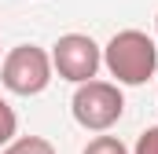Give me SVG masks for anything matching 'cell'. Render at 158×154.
I'll list each match as a JSON object with an SVG mask.
<instances>
[{
  "instance_id": "obj_1",
  "label": "cell",
  "mask_w": 158,
  "mask_h": 154,
  "mask_svg": "<svg viewBox=\"0 0 158 154\" xmlns=\"http://www.w3.org/2000/svg\"><path fill=\"white\" fill-rule=\"evenodd\" d=\"M103 66L114 84H147L158 70V44L143 30H121L103 48Z\"/></svg>"
},
{
  "instance_id": "obj_2",
  "label": "cell",
  "mask_w": 158,
  "mask_h": 154,
  "mask_svg": "<svg viewBox=\"0 0 158 154\" xmlns=\"http://www.w3.org/2000/svg\"><path fill=\"white\" fill-rule=\"evenodd\" d=\"M70 110H74V121L88 132L114 128L125 114L121 84H114V81H85V84H77V92L70 99Z\"/></svg>"
},
{
  "instance_id": "obj_3",
  "label": "cell",
  "mask_w": 158,
  "mask_h": 154,
  "mask_svg": "<svg viewBox=\"0 0 158 154\" xmlns=\"http://www.w3.org/2000/svg\"><path fill=\"white\" fill-rule=\"evenodd\" d=\"M52 55L37 44H15L0 63V84L15 95H40L52 84Z\"/></svg>"
},
{
  "instance_id": "obj_4",
  "label": "cell",
  "mask_w": 158,
  "mask_h": 154,
  "mask_svg": "<svg viewBox=\"0 0 158 154\" xmlns=\"http://www.w3.org/2000/svg\"><path fill=\"white\" fill-rule=\"evenodd\" d=\"M48 55H52V70L63 81H74V84L96 81L99 66H103V48L88 33H63L52 44Z\"/></svg>"
},
{
  "instance_id": "obj_5",
  "label": "cell",
  "mask_w": 158,
  "mask_h": 154,
  "mask_svg": "<svg viewBox=\"0 0 158 154\" xmlns=\"http://www.w3.org/2000/svg\"><path fill=\"white\" fill-rule=\"evenodd\" d=\"M0 154H55V147L44 136H15Z\"/></svg>"
},
{
  "instance_id": "obj_6",
  "label": "cell",
  "mask_w": 158,
  "mask_h": 154,
  "mask_svg": "<svg viewBox=\"0 0 158 154\" xmlns=\"http://www.w3.org/2000/svg\"><path fill=\"white\" fill-rule=\"evenodd\" d=\"M15 132H19V117L11 110V103L0 95V147H7V143L15 140Z\"/></svg>"
},
{
  "instance_id": "obj_7",
  "label": "cell",
  "mask_w": 158,
  "mask_h": 154,
  "mask_svg": "<svg viewBox=\"0 0 158 154\" xmlns=\"http://www.w3.org/2000/svg\"><path fill=\"white\" fill-rule=\"evenodd\" d=\"M81 154H129V147L118 136H96V140H88V147Z\"/></svg>"
},
{
  "instance_id": "obj_8",
  "label": "cell",
  "mask_w": 158,
  "mask_h": 154,
  "mask_svg": "<svg viewBox=\"0 0 158 154\" xmlns=\"http://www.w3.org/2000/svg\"><path fill=\"white\" fill-rule=\"evenodd\" d=\"M132 154H158V125H151V128L140 132V140H136Z\"/></svg>"
},
{
  "instance_id": "obj_9",
  "label": "cell",
  "mask_w": 158,
  "mask_h": 154,
  "mask_svg": "<svg viewBox=\"0 0 158 154\" xmlns=\"http://www.w3.org/2000/svg\"><path fill=\"white\" fill-rule=\"evenodd\" d=\"M155 33H158V15H155Z\"/></svg>"
}]
</instances>
